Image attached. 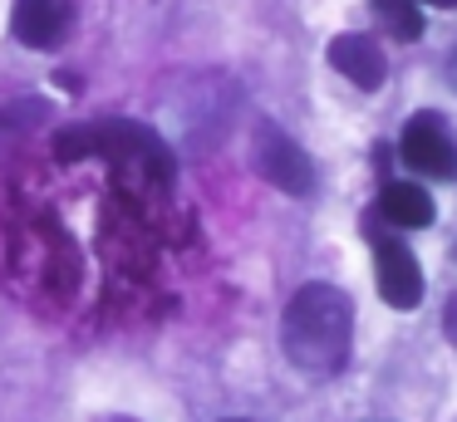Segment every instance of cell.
Segmentation results:
<instances>
[{"instance_id": "obj_6", "label": "cell", "mask_w": 457, "mask_h": 422, "mask_svg": "<svg viewBox=\"0 0 457 422\" xmlns=\"http://www.w3.org/2000/svg\"><path fill=\"white\" fill-rule=\"evenodd\" d=\"M70 0H15L11 10V35L21 39L25 49H54L64 35H70Z\"/></svg>"}, {"instance_id": "obj_4", "label": "cell", "mask_w": 457, "mask_h": 422, "mask_svg": "<svg viewBox=\"0 0 457 422\" xmlns=\"http://www.w3.org/2000/svg\"><path fill=\"white\" fill-rule=\"evenodd\" d=\"M403 162L423 177H457V143L437 113H418L403 128Z\"/></svg>"}, {"instance_id": "obj_9", "label": "cell", "mask_w": 457, "mask_h": 422, "mask_svg": "<svg viewBox=\"0 0 457 422\" xmlns=\"http://www.w3.org/2000/svg\"><path fill=\"white\" fill-rule=\"evenodd\" d=\"M374 15L384 20L398 39L423 35V10H418V0H374Z\"/></svg>"}, {"instance_id": "obj_1", "label": "cell", "mask_w": 457, "mask_h": 422, "mask_svg": "<svg viewBox=\"0 0 457 422\" xmlns=\"http://www.w3.org/2000/svg\"><path fill=\"white\" fill-rule=\"evenodd\" d=\"M280 343H286V359L300 373H315L329 378L349 363V343H354V304L345 290L335 285H300L286 304V319H280Z\"/></svg>"}, {"instance_id": "obj_3", "label": "cell", "mask_w": 457, "mask_h": 422, "mask_svg": "<svg viewBox=\"0 0 457 422\" xmlns=\"http://www.w3.org/2000/svg\"><path fill=\"white\" fill-rule=\"evenodd\" d=\"M256 167L270 186H280V192H290V196H305L310 186H315V162L305 157V147L290 143V137L270 123H261V133H256Z\"/></svg>"}, {"instance_id": "obj_10", "label": "cell", "mask_w": 457, "mask_h": 422, "mask_svg": "<svg viewBox=\"0 0 457 422\" xmlns=\"http://www.w3.org/2000/svg\"><path fill=\"white\" fill-rule=\"evenodd\" d=\"M443 329H447V339L457 343V294L447 300V314H443Z\"/></svg>"}, {"instance_id": "obj_11", "label": "cell", "mask_w": 457, "mask_h": 422, "mask_svg": "<svg viewBox=\"0 0 457 422\" xmlns=\"http://www.w3.org/2000/svg\"><path fill=\"white\" fill-rule=\"evenodd\" d=\"M423 5H437V10H447V5H457V0H423Z\"/></svg>"}, {"instance_id": "obj_2", "label": "cell", "mask_w": 457, "mask_h": 422, "mask_svg": "<svg viewBox=\"0 0 457 422\" xmlns=\"http://www.w3.org/2000/svg\"><path fill=\"white\" fill-rule=\"evenodd\" d=\"M54 153L60 157H84V153H104V157H129V162H143L158 182L172 177V153L162 147L158 133L138 123H89V128H64L54 137Z\"/></svg>"}, {"instance_id": "obj_7", "label": "cell", "mask_w": 457, "mask_h": 422, "mask_svg": "<svg viewBox=\"0 0 457 422\" xmlns=\"http://www.w3.org/2000/svg\"><path fill=\"white\" fill-rule=\"evenodd\" d=\"M329 64H335L349 84H359V88H378V84H384V54H378V45L369 35H339L335 45H329Z\"/></svg>"}, {"instance_id": "obj_8", "label": "cell", "mask_w": 457, "mask_h": 422, "mask_svg": "<svg viewBox=\"0 0 457 422\" xmlns=\"http://www.w3.org/2000/svg\"><path fill=\"white\" fill-rule=\"evenodd\" d=\"M378 216L403 226V231H418V226H433L437 206L418 182H388L384 192H378Z\"/></svg>"}, {"instance_id": "obj_5", "label": "cell", "mask_w": 457, "mask_h": 422, "mask_svg": "<svg viewBox=\"0 0 457 422\" xmlns=\"http://www.w3.org/2000/svg\"><path fill=\"white\" fill-rule=\"evenodd\" d=\"M374 270H378V294L394 310H413L423 300V270L403 241H374Z\"/></svg>"}]
</instances>
